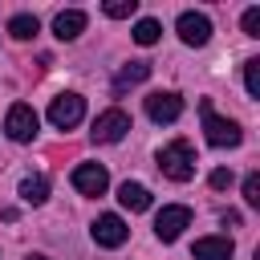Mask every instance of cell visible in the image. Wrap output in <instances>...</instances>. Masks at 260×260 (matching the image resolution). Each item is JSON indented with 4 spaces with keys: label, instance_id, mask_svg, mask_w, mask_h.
Segmentation results:
<instances>
[{
    "label": "cell",
    "instance_id": "24",
    "mask_svg": "<svg viewBox=\"0 0 260 260\" xmlns=\"http://www.w3.org/2000/svg\"><path fill=\"white\" fill-rule=\"evenodd\" d=\"M24 260H49V256H41V252H32V256H24Z\"/></svg>",
    "mask_w": 260,
    "mask_h": 260
},
{
    "label": "cell",
    "instance_id": "18",
    "mask_svg": "<svg viewBox=\"0 0 260 260\" xmlns=\"http://www.w3.org/2000/svg\"><path fill=\"white\" fill-rule=\"evenodd\" d=\"M158 32H162V28H158V20H150V16H142V20L134 24V41H138V45H154Z\"/></svg>",
    "mask_w": 260,
    "mask_h": 260
},
{
    "label": "cell",
    "instance_id": "20",
    "mask_svg": "<svg viewBox=\"0 0 260 260\" xmlns=\"http://www.w3.org/2000/svg\"><path fill=\"white\" fill-rule=\"evenodd\" d=\"M244 199H248V207H260V175L256 171L244 175Z\"/></svg>",
    "mask_w": 260,
    "mask_h": 260
},
{
    "label": "cell",
    "instance_id": "6",
    "mask_svg": "<svg viewBox=\"0 0 260 260\" xmlns=\"http://www.w3.org/2000/svg\"><path fill=\"white\" fill-rule=\"evenodd\" d=\"M126 130H130V114H126V110H118V106H110V110H106V114H98V122H93V142H102V146L122 142V138H126Z\"/></svg>",
    "mask_w": 260,
    "mask_h": 260
},
{
    "label": "cell",
    "instance_id": "7",
    "mask_svg": "<svg viewBox=\"0 0 260 260\" xmlns=\"http://www.w3.org/2000/svg\"><path fill=\"white\" fill-rule=\"evenodd\" d=\"M175 32H179V41H183V45H191V49H203V45L211 41V20H207L203 12H179V20H175Z\"/></svg>",
    "mask_w": 260,
    "mask_h": 260
},
{
    "label": "cell",
    "instance_id": "8",
    "mask_svg": "<svg viewBox=\"0 0 260 260\" xmlns=\"http://www.w3.org/2000/svg\"><path fill=\"white\" fill-rule=\"evenodd\" d=\"M89 236H93V244L98 248H122L126 244V236H130V228H126V219L122 215H98L93 219V228H89Z\"/></svg>",
    "mask_w": 260,
    "mask_h": 260
},
{
    "label": "cell",
    "instance_id": "11",
    "mask_svg": "<svg viewBox=\"0 0 260 260\" xmlns=\"http://www.w3.org/2000/svg\"><path fill=\"white\" fill-rule=\"evenodd\" d=\"M81 32H85V12L81 8H65V12L53 16V37L57 41H77Z\"/></svg>",
    "mask_w": 260,
    "mask_h": 260
},
{
    "label": "cell",
    "instance_id": "3",
    "mask_svg": "<svg viewBox=\"0 0 260 260\" xmlns=\"http://www.w3.org/2000/svg\"><path fill=\"white\" fill-rule=\"evenodd\" d=\"M183 228H191V207L187 203H167L158 215H154V236L162 244H175L183 236Z\"/></svg>",
    "mask_w": 260,
    "mask_h": 260
},
{
    "label": "cell",
    "instance_id": "21",
    "mask_svg": "<svg viewBox=\"0 0 260 260\" xmlns=\"http://www.w3.org/2000/svg\"><path fill=\"white\" fill-rule=\"evenodd\" d=\"M207 183H211V187H215V191H223V187H232V183H236V175H232V171H228V167H215V171H211V179H207Z\"/></svg>",
    "mask_w": 260,
    "mask_h": 260
},
{
    "label": "cell",
    "instance_id": "2",
    "mask_svg": "<svg viewBox=\"0 0 260 260\" xmlns=\"http://www.w3.org/2000/svg\"><path fill=\"white\" fill-rule=\"evenodd\" d=\"M199 114H203V138H207L211 146H240V142H244V130H240V122H232V118H219V114L211 110V102H207V98L199 102Z\"/></svg>",
    "mask_w": 260,
    "mask_h": 260
},
{
    "label": "cell",
    "instance_id": "9",
    "mask_svg": "<svg viewBox=\"0 0 260 260\" xmlns=\"http://www.w3.org/2000/svg\"><path fill=\"white\" fill-rule=\"evenodd\" d=\"M146 114H150V122H158V126L179 122V114H183V98H179L175 89H158V93L146 98Z\"/></svg>",
    "mask_w": 260,
    "mask_h": 260
},
{
    "label": "cell",
    "instance_id": "5",
    "mask_svg": "<svg viewBox=\"0 0 260 260\" xmlns=\"http://www.w3.org/2000/svg\"><path fill=\"white\" fill-rule=\"evenodd\" d=\"M37 126H41V118H37V110H32V106H24V102L8 106L4 134H8L12 142H32V138H37Z\"/></svg>",
    "mask_w": 260,
    "mask_h": 260
},
{
    "label": "cell",
    "instance_id": "17",
    "mask_svg": "<svg viewBox=\"0 0 260 260\" xmlns=\"http://www.w3.org/2000/svg\"><path fill=\"white\" fill-rule=\"evenodd\" d=\"M102 12H106V16H114V20H126V16H134V12H138V0H106V4H102Z\"/></svg>",
    "mask_w": 260,
    "mask_h": 260
},
{
    "label": "cell",
    "instance_id": "13",
    "mask_svg": "<svg viewBox=\"0 0 260 260\" xmlns=\"http://www.w3.org/2000/svg\"><path fill=\"white\" fill-rule=\"evenodd\" d=\"M150 77V61H130V65H122L118 73H114V98H122L130 85H142Z\"/></svg>",
    "mask_w": 260,
    "mask_h": 260
},
{
    "label": "cell",
    "instance_id": "15",
    "mask_svg": "<svg viewBox=\"0 0 260 260\" xmlns=\"http://www.w3.org/2000/svg\"><path fill=\"white\" fill-rule=\"evenodd\" d=\"M20 199L32 203V207L45 203V199H49V179H45V175H24V179H20Z\"/></svg>",
    "mask_w": 260,
    "mask_h": 260
},
{
    "label": "cell",
    "instance_id": "19",
    "mask_svg": "<svg viewBox=\"0 0 260 260\" xmlns=\"http://www.w3.org/2000/svg\"><path fill=\"white\" fill-rule=\"evenodd\" d=\"M244 85H248V98H260V61H244Z\"/></svg>",
    "mask_w": 260,
    "mask_h": 260
},
{
    "label": "cell",
    "instance_id": "14",
    "mask_svg": "<svg viewBox=\"0 0 260 260\" xmlns=\"http://www.w3.org/2000/svg\"><path fill=\"white\" fill-rule=\"evenodd\" d=\"M118 203H122L126 211H146V207H150V191H146L142 183H130V179H126V183L118 187Z\"/></svg>",
    "mask_w": 260,
    "mask_h": 260
},
{
    "label": "cell",
    "instance_id": "12",
    "mask_svg": "<svg viewBox=\"0 0 260 260\" xmlns=\"http://www.w3.org/2000/svg\"><path fill=\"white\" fill-rule=\"evenodd\" d=\"M232 252H236V244H232L228 236H203V240H195V248H191L195 260H232Z\"/></svg>",
    "mask_w": 260,
    "mask_h": 260
},
{
    "label": "cell",
    "instance_id": "4",
    "mask_svg": "<svg viewBox=\"0 0 260 260\" xmlns=\"http://www.w3.org/2000/svg\"><path fill=\"white\" fill-rule=\"evenodd\" d=\"M81 118H85V98L81 93H57L49 102V122L57 130H73Z\"/></svg>",
    "mask_w": 260,
    "mask_h": 260
},
{
    "label": "cell",
    "instance_id": "22",
    "mask_svg": "<svg viewBox=\"0 0 260 260\" xmlns=\"http://www.w3.org/2000/svg\"><path fill=\"white\" fill-rule=\"evenodd\" d=\"M240 24H244V32H248V37H260V8H248Z\"/></svg>",
    "mask_w": 260,
    "mask_h": 260
},
{
    "label": "cell",
    "instance_id": "1",
    "mask_svg": "<svg viewBox=\"0 0 260 260\" xmlns=\"http://www.w3.org/2000/svg\"><path fill=\"white\" fill-rule=\"evenodd\" d=\"M195 150H191V142L187 138H175V142H167L162 150H158V171L171 179V183H187V179H195Z\"/></svg>",
    "mask_w": 260,
    "mask_h": 260
},
{
    "label": "cell",
    "instance_id": "23",
    "mask_svg": "<svg viewBox=\"0 0 260 260\" xmlns=\"http://www.w3.org/2000/svg\"><path fill=\"white\" fill-rule=\"evenodd\" d=\"M219 223H223V228H228V223H232V228H240V211H223V215H219Z\"/></svg>",
    "mask_w": 260,
    "mask_h": 260
},
{
    "label": "cell",
    "instance_id": "16",
    "mask_svg": "<svg viewBox=\"0 0 260 260\" xmlns=\"http://www.w3.org/2000/svg\"><path fill=\"white\" fill-rule=\"evenodd\" d=\"M8 32H12L16 41H28V37H37V32H41V24H37V16H32V12H16V16L8 20Z\"/></svg>",
    "mask_w": 260,
    "mask_h": 260
},
{
    "label": "cell",
    "instance_id": "10",
    "mask_svg": "<svg viewBox=\"0 0 260 260\" xmlns=\"http://www.w3.org/2000/svg\"><path fill=\"white\" fill-rule=\"evenodd\" d=\"M73 187L81 191V195H102L106 187H110V171L102 167V162H81V167H73Z\"/></svg>",
    "mask_w": 260,
    "mask_h": 260
}]
</instances>
